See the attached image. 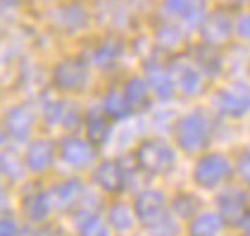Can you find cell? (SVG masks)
<instances>
[{
    "instance_id": "obj_10",
    "label": "cell",
    "mask_w": 250,
    "mask_h": 236,
    "mask_svg": "<svg viewBox=\"0 0 250 236\" xmlns=\"http://www.w3.org/2000/svg\"><path fill=\"white\" fill-rule=\"evenodd\" d=\"M21 210L29 222H45L50 210H53V198L50 189H29L21 198Z\"/></svg>"
},
{
    "instance_id": "obj_14",
    "label": "cell",
    "mask_w": 250,
    "mask_h": 236,
    "mask_svg": "<svg viewBox=\"0 0 250 236\" xmlns=\"http://www.w3.org/2000/svg\"><path fill=\"white\" fill-rule=\"evenodd\" d=\"M136 219H138V215H136L134 205H126L124 200L112 203L110 210H107V224L112 227V232H119V234L134 232Z\"/></svg>"
},
{
    "instance_id": "obj_24",
    "label": "cell",
    "mask_w": 250,
    "mask_h": 236,
    "mask_svg": "<svg viewBox=\"0 0 250 236\" xmlns=\"http://www.w3.org/2000/svg\"><path fill=\"white\" fill-rule=\"evenodd\" d=\"M10 208V193H7V186L0 181V213H5Z\"/></svg>"
},
{
    "instance_id": "obj_12",
    "label": "cell",
    "mask_w": 250,
    "mask_h": 236,
    "mask_svg": "<svg viewBox=\"0 0 250 236\" xmlns=\"http://www.w3.org/2000/svg\"><path fill=\"white\" fill-rule=\"evenodd\" d=\"M165 208H167L165 193H162V191H153V189L138 193L134 200V210L143 224H148V222L157 219L160 215H165Z\"/></svg>"
},
{
    "instance_id": "obj_7",
    "label": "cell",
    "mask_w": 250,
    "mask_h": 236,
    "mask_svg": "<svg viewBox=\"0 0 250 236\" xmlns=\"http://www.w3.org/2000/svg\"><path fill=\"white\" fill-rule=\"evenodd\" d=\"M50 198L55 210H74L86 198V184L81 179H62L50 186Z\"/></svg>"
},
{
    "instance_id": "obj_13",
    "label": "cell",
    "mask_w": 250,
    "mask_h": 236,
    "mask_svg": "<svg viewBox=\"0 0 250 236\" xmlns=\"http://www.w3.org/2000/svg\"><path fill=\"white\" fill-rule=\"evenodd\" d=\"M83 127H86V138H91L96 146H103V143H107V138H110V115L105 112V107L103 110H98L93 107L86 119H83Z\"/></svg>"
},
{
    "instance_id": "obj_5",
    "label": "cell",
    "mask_w": 250,
    "mask_h": 236,
    "mask_svg": "<svg viewBox=\"0 0 250 236\" xmlns=\"http://www.w3.org/2000/svg\"><path fill=\"white\" fill-rule=\"evenodd\" d=\"M58 160V148L50 138H34L29 141L26 146V153H24V162H26V170L31 174H45Z\"/></svg>"
},
{
    "instance_id": "obj_16",
    "label": "cell",
    "mask_w": 250,
    "mask_h": 236,
    "mask_svg": "<svg viewBox=\"0 0 250 236\" xmlns=\"http://www.w3.org/2000/svg\"><path fill=\"white\" fill-rule=\"evenodd\" d=\"M26 172L29 170H26L24 157H20L17 153H12L7 148L0 150V177L7 179V181H20Z\"/></svg>"
},
{
    "instance_id": "obj_19",
    "label": "cell",
    "mask_w": 250,
    "mask_h": 236,
    "mask_svg": "<svg viewBox=\"0 0 250 236\" xmlns=\"http://www.w3.org/2000/svg\"><path fill=\"white\" fill-rule=\"evenodd\" d=\"M105 112L110 115V117H124L126 112H129V100L126 96H117V93H110L107 98H105Z\"/></svg>"
},
{
    "instance_id": "obj_26",
    "label": "cell",
    "mask_w": 250,
    "mask_h": 236,
    "mask_svg": "<svg viewBox=\"0 0 250 236\" xmlns=\"http://www.w3.org/2000/svg\"><path fill=\"white\" fill-rule=\"evenodd\" d=\"M7 141H10V134H7V129H5V124L0 127V150L7 146Z\"/></svg>"
},
{
    "instance_id": "obj_11",
    "label": "cell",
    "mask_w": 250,
    "mask_h": 236,
    "mask_svg": "<svg viewBox=\"0 0 250 236\" xmlns=\"http://www.w3.org/2000/svg\"><path fill=\"white\" fill-rule=\"evenodd\" d=\"M217 208L224 219L238 224V219L246 215V208H248V193L241 191L238 186H229L217 196Z\"/></svg>"
},
{
    "instance_id": "obj_15",
    "label": "cell",
    "mask_w": 250,
    "mask_h": 236,
    "mask_svg": "<svg viewBox=\"0 0 250 236\" xmlns=\"http://www.w3.org/2000/svg\"><path fill=\"white\" fill-rule=\"evenodd\" d=\"M224 227V217L219 213H200V215L193 217L191 229L188 234L191 236H217Z\"/></svg>"
},
{
    "instance_id": "obj_6",
    "label": "cell",
    "mask_w": 250,
    "mask_h": 236,
    "mask_svg": "<svg viewBox=\"0 0 250 236\" xmlns=\"http://www.w3.org/2000/svg\"><path fill=\"white\" fill-rule=\"evenodd\" d=\"M93 184L105 193H122L126 189V170L117 160H103L93 167Z\"/></svg>"
},
{
    "instance_id": "obj_18",
    "label": "cell",
    "mask_w": 250,
    "mask_h": 236,
    "mask_svg": "<svg viewBox=\"0 0 250 236\" xmlns=\"http://www.w3.org/2000/svg\"><path fill=\"white\" fill-rule=\"evenodd\" d=\"M146 229H148V234L150 236H176L179 224H176V219H174L172 215H160L157 219L148 222Z\"/></svg>"
},
{
    "instance_id": "obj_22",
    "label": "cell",
    "mask_w": 250,
    "mask_h": 236,
    "mask_svg": "<svg viewBox=\"0 0 250 236\" xmlns=\"http://www.w3.org/2000/svg\"><path fill=\"white\" fill-rule=\"evenodd\" d=\"M20 222L12 213H0V236H20Z\"/></svg>"
},
{
    "instance_id": "obj_25",
    "label": "cell",
    "mask_w": 250,
    "mask_h": 236,
    "mask_svg": "<svg viewBox=\"0 0 250 236\" xmlns=\"http://www.w3.org/2000/svg\"><path fill=\"white\" fill-rule=\"evenodd\" d=\"M238 227H241V232H243L246 236H250V210L238 219Z\"/></svg>"
},
{
    "instance_id": "obj_4",
    "label": "cell",
    "mask_w": 250,
    "mask_h": 236,
    "mask_svg": "<svg viewBox=\"0 0 250 236\" xmlns=\"http://www.w3.org/2000/svg\"><path fill=\"white\" fill-rule=\"evenodd\" d=\"M208 138H210V124H208V119L203 115H198V112L184 117L179 122V127H176V141L188 153L200 150L208 143Z\"/></svg>"
},
{
    "instance_id": "obj_21",
    "label": "cell",
    "mask_w": 250,
    "mask_h": 236,
    "mask_svg": "<svg viewBox=\"0 0 250 236\" xmlns=\"http://www.w3.org/2000/svg\"><path fill=\"white\" fill-rule=\"evenodd\" d=\"M172 208H174V213L181 217H195V200H193V196H188V193L176 198L172 203Z\"/></svg>"
},
{
    "instance_id": "obj_20",
    "label": "cell",
    "mask_w": 250,
    "mask_h": 236,
    "mask_svg": "<svg viewBox=\"0 0 250 236\" xmlns=\"http://www.w3.org/2000/svg\"><path fill=\"white\" fill-rule=\"evenodd\" d=\"M45 124L48 127H58V124H64V115H67V105L60 103V100H50L45 105Z\"/></svg>"
},
{
    "instance_id": "obj_8",
    "label": "cell",
    "mask_w": 250,
    "mask_h": 236,
    "mask_svg": "<svg viewBox=\"0 0 250 236\" xmlns=\"http://www.w3.org/2000/svg\"><path fill=\"white\" fill-rule=\"evenodd\" d=\"M74 229L79 236H110L112 234V227L105 224V217L98 213L96 208L81 203L74 217Z\"/></svg>"
},
{
    "instance_id": "obj_17",
    "label": "cell",
    "mask_w": 250,
    "mask_h": 236,
    "mask_svg": "<svg viewBox=\"0 0 250 236\" xmlns=\"http://www.w3.org/2000/svg\"><path fill=\"white\" fill-rule=\"evenodd\" d=\"M60 88H64V91H81L83 88V74H79L74 72V64H67V67H62L58 72V77H55Z\"/></svg>"
},
{
    "instance_id": "obj_27",
    "label": "cell",
    "mask_w": 250,
    "mask_h": 236,
    "mask_svg": "<svg viewBox=\"0 0 250 236\" xmlns=\"http://www.w3.org/2000/svg\"><path fill=\"white\" fill-rule=\"evenodd\" d=\"M43 236H62V234H55V232H53V234H43Z\"/></svg>"
},
{
    "instance_id": "obj_3",
    "label": "cell",
    "mask_w": 250,
    "mask_h": 236,
    "mask_svg": "<svg viewBox=\"0 0 250 236\" xmlns=\"http://www.w3.org/2000/svg\"><path fill=\"white\" fill-rule=\"evenodd\" d=\"M60 160L72 170H88V167H96L98 148L91 138L69 136L60 146Z\"/></svg>"
},
{
    "instance_id": "obj_23",
    "label": "cell",
    "mask_w": 250,
    "mask_h": 236,
    "mask_svg": "<svg viewBox=\"0 0 250 236\" xmlns=\"http://www.w3.org/2000/svg\"><path fill=\"white\" fill-rule=\"evenodd\" d=\"M238 177L250 186V150H246L243 155L238 157Z\"/></svg>"
},
{
    "instance_id": "obj_1",
    "label": "cell",
    "mask_w": 250,
    "mask_h": 236,
    "mask_svg": "<svg viewBox=\"0 0 250 236\" xmlns=\"http://www.w3.org/2000/svg\"><path fill=\"white\" fill-rule=\"evenodd\" d=\"M231 172H233V167H231L229 157L219 155V153H210L195 162L193 179L200 189H217L219 184H224L231 177Z\"/></svg>"
},
{
    "instance_id": "obj_9",
    "label": "cell",
    "mask_w": 250,
    "mask_h": 236,
    "mask_svg": "<svg viewBox=\"0 0 250 236\" xmlns=\"http://www.w3.org/2000/svg\"><path fill=\"white\" fill-rule=\"evenodd\" d=\"M34 127H36V115L29 105H17L5 115V129L15 141H29Z\"/></svg>"
},
{
    "instance_id": "obj_2",
    "label": "cell",
    "mask_w": 250,
    "mask_h": 236,
    "mask_svg": "<svg viewBox=\"0 0 250 236\" xmlns=\"http://www.w3.org/2000/svg\"><path fill=\"white\" fill-rule=\"evenodd\" d=\"M136 157H138V165L143 170L153 172V174H165V172H169L174 165H176L174 148L169 143H165V141H157V138L141 143Z\"/></svg>"
}]
</instances>
